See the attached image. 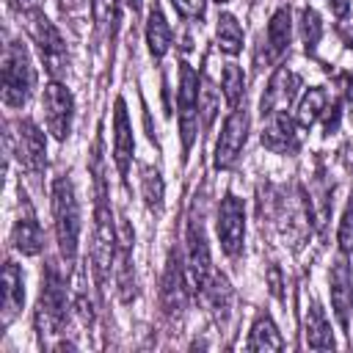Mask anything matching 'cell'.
<instances>
[{
    "label": "cell",
    "instance_id": "cell-1",
    "mask_svg": "<svg viewBox=\"0 0 353 353\" xmlns=\"http://www.w3.org/2000/svg\"><path fill=\"white\" fill-rule=\"evenodd\" d=\"M52 215H55V237L58 248L66 265L74 262L77 254V240H80V204L74 185L66 174L55 176L52 182Z\"/></svg>",
    "mask_w": 353,
    "mask_h": 353
},
{
    "label": "cell",
    "instance_id": "cell-2",
    "mask_svg": "<svg viewBox=\"0 0 353 353\" xmlns=\"http://www.w3.org/2000/svg\"><path fill=\"white\" fill-rule=\"evenodd\" d=\"M69 317V298H66V281L55 262H50L41 273V295L36 306V331L39 336L61 334Z\"/></svg>",
    "mask_w": 353,
    "mask_h": 353
},
{
    "label": "cell",
    "instance_id": "cell-3",
    "mask_svg": "<svg viewBox=\"0 0 353 353\" xmlns=\"http://www.w3.org/2000/svg\"><path fill=\"white\" fill-rule=\"evenodd\" d=\"M36 88V69L25 44L8 41L3 50V102L8 108H22Z\"/></svg>",
    "mask_w": 353,
    "mask_h": 353
},
{
    "label": "cell",
    "instance_id": "cell-4",
    "mask_svg": "<svg viewBox=\"0 0 353 353\" xmlns=\"http://www.w3.org/2000/svg\"><path fill=\"white\" fill-rule=\"evenodd\" d=\"M19 19H22V25H25L28 36L33 39V44H36V50H39L41 61L47 63L50 74H52V77H58V74L63 72V66H66V47H63L61 33H58V30H55V25L44 17V11H41V8H33V11L22 14Z\"/></svg>",
    "mask_w": 353,
    "mask_h": 353
},
{
    "label": "cell",
    "instance_id": "cell-5",
    "mask_svg": "<svg viewBox=\"0 0 353 353\" xmlns=\"http://www.w3.org/2000/svg\"><path fill=\"white\" fill-rule=\"evenodd\" d=\"M199 74L193 66L182 63L179 69V91H176V108H179V132H182V152L188 154L193 146V138L199 132Z\"/></svg>",
    "mask_w": 353,
    "mask_h": 353
},
{
    "label": "cell",
    "instance_id": "cell-6",
    "mask_svg": "<svg viewBox=\"0 0 353 353\" xmlns=\"http://www.w3.org/2000/svg\"><path fill=\"white\" fill-rule=\"evenodd\" d=\"M248 127H251V119H248L245 105L232 108V113L226 116L221 127V138L215 143V168H229L237 160V154L243 152L248 141Z\"/></svg>",
    "mask_w": 353,
    "mask_h": 353
},
{
    "label": "cell",
    "instance_id": "cell-7",
    "mask_svg": "<svg viewBox=\"0 0 353 353\" xmlns=\"http://www.w3.org/2000/svg\"><path fill=\"white\" fill-rule=\"evenodd\" d=\"M215 229H218V240H221L223 254L226 256H237L243 251V237H245V207H243V201L237 196L226 193L221 199Z\"/></svg>",
    "mask_w": 353,
    "mask_h": 353
},
{
    "label": "cell",
    "instance_id": "cell-8",
    "mask_svg": "<svg viewBox=\"0 0 353 353\" xmlns=\"http://www.w3.org/2000/svg\"><path fill=\"white\" fill-rule=\"evenodd\" d=\"M44 121H47V130L52 132V138L63 141L72 130V116H74V99L69 94V88L58 80H50L44 85Z\"/></svg>",
    "mask_w": 353,
    "mask_h": 353
},
{
    "label": "cell",
    "instance_id": "cell-9",
    "mask_svg": "<svg viewBox=\"0 0 353 353\" xmlns=\"http://www.w3.org/2000/svg\"><path fill=\"white\" fill-rule=\"evenodd\" d=\"M14 152L22 163V168H28L30 174H39L47 163V143H44V132L30 121L22 119L17 121V132H14Z\"/></svg>",
    "mask_w": 353,
    "mask_h": 353
},
{
    "label": "cell",
    "instance_id": "cell-10",
    "mask_svg": "<svg viewBox=\"0 0 353 353\" xmlns=\"http://www.w3.org/2000/svg\"><path fill=\"white\" fill-rule=\"evenodd\" d=\"M188 273L199 292L210 284V279L215 273L210 265V251H207L201 221H196V218H190V226H188Z\"/></svg>",
    "mask_w": 353,
    "mask_h": 353
},
{
    "label": "cell",
    "instance_id": "cell-11",
    "mask_svg": "<svg viewBox=\"0 0 353 353\" xmlns=\"http://www.w3.org/2000/svg\"><path fill=\"white\" fill-rule=\"evenodd\" d=\"M331 306L342 328H347L350 309H353V273L345 254L331 265Z\"/></svg>",
    "mask_w": 353,
    "mask_h": 353
},
{
    "label": "cell",
    "instance_id": "cell-12",
    "mask_svg": "<svg viewBox=\"0 0 353 353\" xmlns=\"http://www.w3.org/2000/svg\"><path fill=\"white\" fill-rule=\"evenodd\" d=\"M11 243L25 256H36L44 248V232H41V226H39V221H36V215H33L28 201H22V215L17 218V223L11 229Z\"/></svg>",
    "mask_w": 353,
    "mask_h": 353
},
{
    "label": "cell",
    "instance_id": "cell-13",
    "mask_svg": "<svg viewBox=\"0 0 353 353\" xmlns=\"http://www.w3.org/2000/svg\"><path fill=\"white\" fill-rule=\"evenodd\" d=\"M132 127L127 119V108L124 99H116V113H113V160L121 176H127L130 171V160H132Z\"/></svg>",
    "mask_w": 353,
    "mask_h": 353
},
{
    "label": "cell",
    "instance_id": "cell-14",
    "mask_svg": "<svg viewBox=\"0 0 353 353\" xmlns=\"http://www.w3.org/2000/svg\"><path fill=\"white\" fill-rule=\"evenodd\" d=\"M295 88H298V77H295L287 66L276 69V74H273L270 83H268V91L262 94V116L281 113V110L290 105Z\"/></svg>",
    "mask_w": 353,
    "mask_h": 353
},
{
    "label": "cell",
    "instance_id": "cell-15",
    "mask_svg": "<svg viewBox=\"0 0 353 353\" xmlns=\"http://www.w3.org/2000/svg\"><path fill=\"white\" fill-rule=\"evenodd\" d=\"M265 119V127H262V143L270 149V152H292L298 146V132H295V124L287 119V113H270V116H262Z\"/></svg>",
    "mask_w": 353,
    "mask_h": 353
},
{
    "label": "cell",
    "instance_id": "cell-16",
    "mask_svg": "<svg viewBox=\"0 0 353 353\" xmlns=\"http://www.w3.org/2000/svg\"><path fill=\"white\" fill-rule=\"evenodd\" d=\"M22 303H25L22 270L11 259H6V268H3V328H8L14 323Z\"/></svg>",
    "mask_w": 353,
    "mask_h": 353
},
{
    "label": "cell",
    "instance_id": "cell-17",
    "mask_svg": "<svg viewBox=\"0 0 353 353\" xmlns=\"http://www.w3.org/2000/svg\"><path fill=\"white\" fill-rule=\"evenodd\" d=\"M306 345L312 350H331L334 347L331 325H328L325 312L320 309V303H312L306 309Z\"/></svg>",
    "mask_w": 353,
    "mask_h": 353
},
{
    "label": "cell",
    "instance_id": "cell-18",
    "mask_svg": "<svg viewBox=\"0 0 353 353\" xmlns=\"http://www.w3.org/2000/svg\"><path fill=\"white\" fill-rule=\"evenodd\" d=\"M281 347H284V339L276 323L270 320V314H256L248 336V350H281Z\"/></svg>",
    "mask_w": 353,
    "mask_h": 353
},
{
    "label": "cell",
    "instance_id": "cell-19",
    "mask_svg": "<svg viewBox=\"0 0 353 353\" xmlns=\"http://www.w3.org/2000/svg\"><path fill=\"white\" fill-rule=\"evenodd\" d=\"M290 39H292V17H290V8H279L270 17V22H268V47H270L273 58H279V55L287 52Z\"/></svg>",
    "mask_w": 353,
    "mask_h": 353
},
{
    "label": "cell",
    "instance_id": "cell-20",
    "mask_svg": "<svg viewBox=\"0 0 353 353\" xmlns=\"http://www.w3.org/2000/svg\"><path fill=\"white\" fill-rule=\"evenodd\" d=\"M146 44H149V50H152L154 58H163L168 52V47H171V28H168V22H165V17H163V11L157 6L149 11Z\"/></svg>",
    "mask_w": 353,
    "mask_h": 353
},
{
    "label": "cell",
    "instance_id": "cell-21",
    "mask_svg": "<svg viewBox=\"0 0 353 353\" xmlns=\"http://www.w3.org/2000/svg\"><path fill=\"white\" fill-rule=\"evenodd\" d=\"M185 279H182V270L171 262L168 270H165V279H163V309L165 312H182L185 309Z\"/></svg>",
    "mask_w": 353,
    "mask_h": 353
},
{
    "label": "cell",
    "instance_id": "cell-22",
    "mask_svg": "<svg viewBox=\"0 0 353 353\" xmlns=\"http://www.w3.org/2000/svg\"><path fill=\"white\" fill-rule=\"evenodd\" d=\"M325 108H328V97H325V91H323V88H309V91L301 97V102H298L295 119H298L301 127L309 130V127L325 113Z\"/></svg>",
    "mask_w": 353,
    "mask_h": 353
},
{
    "label": "cell",
    "instance_id": "cell-23",
    "mask_svg": "<svg viewBox=\"0 0 353 353\" xmlns=\"http://www.w3.org/2000/svg\"><path fill=\"white\" fill-rule=\"evenodd\" d=\"M215 39H218V47L226 55H237L243 50V28H240V22L232 14H221L218 25H215Z\"/></svg>",
    "mask_w": 353,
    "mask_h": 353
},
{
    "label": "cell",
    "instance_id": "cell-24",
    "mask_svg": "<svg viewBox=\"0 0 353 353\" xmlns=\"http://www.w3.org/2000/svg\"><path fill=\"white\" fill-rule=\"evenodd\" d=\"M243 91H245L243 69H240L237 63H226V66H223V74H221V94H223L226 105H229V108H237Z\"/></svg>",
    "mask_w": 353,
    "mask_h": 353
},
{
    "label": "cell",
    "instance_id": "cell-25",
    "mask_svg": "<svg viewBox=\"0 0 353 353\" xmlns=\"http://www.w3.org/2000/svg\"><path fill=\"white\" fill-rule=\"evenodd\" d=\"M141 193H143V201L154 210L163 207V176L157 168L152 165H141Z\"/></svg>",
    "mask_w": 353,
    "mask_h": 353
},
{
    "label": "cell",
    "instance_id": "cell-26",
    "mask_svg": "<svg viewBox=\"0 0 353 353\" xmlns=\"http://www.w3.org/2000/svg\"><path fill=\"white\" fill-rule=\"evenodd\" d=\"M320 36H323V22H320L317 11L314 8H303L301 11V39H303V47L314 50Z\"/></svg>",
    "mask_w": 353,
    "mask_h": 353
},
{
    "label": "cell",
    "instance_id": "cell-27",
    "mask_svg": "<svg viewBox=\"0 0 353 353\" xmlns=\"http://www.w3.org/2000/svg\"><path fill=\"white\" fill-rule=\"evenodd\" d=\"M218 105H221V94H218V88H215L210 80H201V91H199V113L204 116V119H201L204 127L212 124V119H215V113H218Z\"/></svg>",
    "mask_w": 353,
    "mask_h": 353
},
{
    "label": "cell",
    "instance_id": "cell-28",
    "mask_svg": "<svg viewBox=\"0 0 353 353\" xmlns=\"http://www.w3.org/2000/svg\"><path fill=\"white\" fill-rule=\"evenodd\" d=\"M336 240H339V251H342V254L353 251V201H347V207H345V212H342Z\"/></svg>",
    "mask_w": 353,
    "mask_h": 353
},
{
    "label": "cell",
    "instance_id": "cell-29",
    "mask_svg": "<svg viewBox=\"0 0 353 353\" xmlns=\"http://www.w3.org/2000/svg\"><path fill=\"white\" fill-rule=\"evenodd\" d=\"M171 6L176 8V14L182 19H201L204 8H207V0H171Z\"/></svg>",
    "mask_w": 353,
    "mask_h": 353
},
{
    "label": "cell",
    "instance_id": "cell-30",
    "mask_svg": "<svg viewBox=\"0 0 353 353\" xmlns=\"http://www.w3.org/2000/svg\"><path fill=\"white\" fill-rule=\"evenodd\" d=\"M8 6L22 17V14H28V11H33V8H39V3L36 0H8Z\"/></svg>",
    "mask_w": 353,
    "mask_h": 353
},
{
    "label": "cell",
    "instance_id": "cell-31",
    "mask_svg": "<svg viewBox=\"0 0 353 353\" xmlns=\"http://www.w3.org/2000/svg\"><path fill=\"white\" fill-rule=\"evenodd\" d=\"M328 6H331V11H334L336 17H345L347 8H350V0H328Z\"/></svg>",
    "mask_w": 353,
    "mask_h": 353
},
{
    "label": "cell",
    "instance_id": "cell-32",
    "mask_svg": "<svg viewBox=\"0 0 353 353\" xmlns=\"http://www.w3.org/2000/svg\"><path fill=\"white\" fill-rule=\"evenodd\" d=\"M121 3H124V6H130L132 11H138V6H141V0H121Z\"/></svg>",
    "mask_w": 353,
    "mask_h": 353
},
{
    "label": "cell",
    "instance_id": "cell-33",
    "mask_svg": "<svg viewBox=\"0 0 353 353\" xmlns=\"http://www.w3.org/2000/svg\"><path fill=\"white\" fill-rule=\"evenodd\" d=\"M215 3H229V0H215Z\"/></svg>",
    "mask_w": 353,
    "mask_h": 353
}]
</instances>
